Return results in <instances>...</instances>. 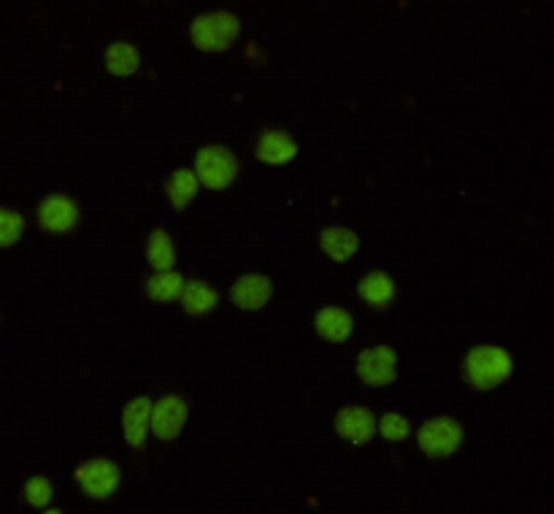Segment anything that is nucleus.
I'll return each instance as SVG.
<instances>
[{
	"label": "nucleus",
	"mask_w": 554,
	"mask_h": 514,
	"mask_svg": "<svg viewBox=\"0 0 554 514\" xmlns=\"http://www.w3.org/2000/svg\"><path fill=\"white\" fill-rule=\"evenodd\" d=\"M511 371H514V360L503 347L482 344L465 355L463 374L468 385H473L476 390H492V387L503 385L511 377Z\"/></svg>",
	"instance_id": "1"
},
{
	"label": "nucleus",
	"mask_w": 554,
	"mask_h": 514,
	"mask_svg": "<svg viewBox=\"0 0 554 514\" xmlns=\"http://www.w3.org/2000/svg\"><path fill=\"white\" fill-rule=\"evenodd\" d=\"M241 33V22L230 11H211L200 14L190 28L192 44L203 52H225Z\"/></svg>",
	"instance_id": "2"
},
{
	"label": "nucleus",
	"mask_w": 554,
	"mask_h": 514,
	"mask_svg": "<svg viewBox=\"0 0 554 514\" xmlns=\"http://www.w3.org/2000/svg\"><path fill=\"white\" fill-rule=\"evenodd\" d=\"M195 176L209 190H228L238 176L236 155L228 147H222V144L203 147L198 157H195Z\"/></svg>",
	"instance_id": "3"
},
{
	"label": "nucleus",
	"mask_w": 554,
	"mask_h": 514,
	"mask_svg": "<svg viewBox=\"0 0 554 514\" xmlns=\"http://www.w3.org/2000/svg\"><path fill=\"white\" fill-rule=\"evenodd\" d=\"M417 439L422 452L430 458H449L463 444V428L452 417H436V420H427L419 428Z\"/></svg>",
	"instance_id": "4"
},
{
	"label": "nucleus",
	"mask_w": 554,
	"mask_h": 514,
	"mask_svg": "<svg viewBox=\"0 0 554 514\" xmlns=\"http://www.w3.org/2000/svg\"><path fill=\"white\" fill-rule=\"evenodd\" d=\"M395 366H398V355H395V349L384 347V344L363 349V352L357 355V377L371 387L392 385L395 377H398Z\"/></svg>",
	"instance_id": "5"
},
{
	"label": "nucleus",
	"mask_w": 554,
	"mask_h": 514,
	"mask_svg": "<svg viewBox=\"0 0 554 514\" xmlns=\"http://www.w3.org/2000/svg\"><path fill=\"white\" fill-rule=\"evenodd\" d=\"M119 479H122L119 466L106 458L87 460V463H82V466L76 469V482L82 485V490L90 498L114 496L119 487Z\"/></svg>",
	"instance_id": "6"
},
{
	"label": "nucleus",
	"mask_w": 554,
	"mask_h": 514,
	"mask_svg": "<svg viewBox=\"0 0 554 514\" xmlns=\"http://www.w3.org/2000/svg\"><path fill=\"white\" fill-rule=\"evenodd\" d=\"M187 414H190V406L182 395H165L152 409V433L163 441L176 439L187 423Z\"/></svg>",
	"instance_id": "7"
},
{
	"label": "nucleus",
	"mask_w": 554,
	"mask_h": 514,
	"mask_svg": "<svg viewBox=\"0 0 554 514\" xmlns=\"http://www.w3.org/2000/svg\"><path fill=\"white\" fill-rule=\"evenodd\" d=\"M38 222L46 233H68L79 222V206L68 195H49L38 206Z\"/></svg>",
	"instance_id": "8"
},
{
	"label": "nucleus",
	"mask_w": 554,
	"mask_h": 514,
	"mask_svg": "<svg viewBox=\"0 0 554 514\" xmlns=\"http://www.w3.org/2000/svg\"><path fill=\"white\" fill-rule=\"evenodd\" d=\"M376 431H379V423L365 406H346L336 414V433L352 444H368Z\"/></svg>",
	"instance_id": "9"
},
{
	"label": "nucleus",
	"mask_w": 554,
	"mask_h": 514,
	"mask_svg": "<svg viewBox=\"0 0 554 514\" xmlns=\"http://www.w3.org/2000/svg\"><path fill=\"white\" fill-rule=\"evenodd\" d=\"M230 298L238 309L255 312L273 298V282L263 274H244L236 285L230 287Z\"/></svg>",
	"instance_id": "10"
},
{
	"label": "nucleus",
	"mask_w": 554,
	"mask_h": 514,
	"mask_svg": "<svg viewBox=\"0 0 554 514\" xmlns=\"http://www.w3.org/2000/svg\"><path fill=\"white\" fill-rule=\"evenodd\" d=\"M152 409L155 404L149 398H133L122 412V433H125V441L136 450L146 444V433L152 428Z\"/></svg>",
	"instance_id": "11"
},
{
	"label": "nucleus",
	"mask_w": 554,
	"mask_h": 514,
	"mask_svg": "<svg viewBox=\"0 0 554 514\" xmlns=\"http://www.w3.org/2000/svg\"><path fill=\"white\" fill-rule=\"evenodd\" d=\"M298 155V144L290 133L284 130H265L257 141V160H263L268 166H284Z\"/></svg>",
	"instance_id": "12"
},
{
	"label": "nucleus",
	"mask_w": 554,
	"mask_h": 514,
	"mask_svg": "<svg viewBox=\"0 0 554 514\" xmlns=\"http://www.w3.org/2000/svg\"><path fill=\"white\" fill-rule=\"evenodd\" d=\"M317 333L322 339L333 341V344H341L352 336L355 331V320H352V314L344 312L341 306H325L322 312L317 314Z\"/></svg>",
	"instance_id": "13"
},
{
	"label": "nucleus",
	"mask_w": 554,
	"mask_h": 514,
	"mask_svg": "<svg viewBox=\"0 0 554 514\" xmlns=\"http://www.w3.org/2000/svg\"><path fill=\"white\" fill-rule=\"evenodd\" d=\"M319 244H322V249H325V255L330 257V260H336V263L352 260V257L357 255V249H360L357 233H352L349 228H338V225L322 230Z\"/></svg>",
	"instance_id": "14"
},
{
	"label": "nucleus",
	"mask_w": 554,
	"mask_h": 514,
	"mask_svg": "<svg viewBox=\"0 0 554 514\" xmlns=\"http://www.w3.org/2000/svg\"><path fill=\"white\" fill-rule=\"evenodd\" d=\"M217 303H219L217 290H214L211 285H206V282H200V279H192V282H187V287H184L182 306H184V312L192 314V317H203V314H209Z\"/></svg>",
	"instance_id": "15"
},
{
	"label": "nucleus",
	"mask_w": 554,
	"mask_h": 514,
	"mask_svg": "<svg viewBox=\"0 0 554 514\" xmlns=\"http://www.w3.org/2000/svg\"><path fill=\"white\" fill-rule=\"evenodd\" d=\"M357 293H360V298L365 303H371V306H390L395 301V282L384 271H371L360 282Z\"/></svg>",
	"instance_id": "16"
},
{
	"label": "nucleus",
	"mask_w": 554,
	"mask_h": 514,
	"mask_svg": "<svg viewBox=\"0 0 554 514\" xmlns=\"http://www.w3.org/2000/svg\"><path fill=\"white\" fill-rule=\"evenodd\" d=\"M198 176L190 168H179V171H173V176L168 179V198H171L173 209H187L192 201H195V195H198Z\"/></svg>",
	"instance_id": "17"
},
{
	"label": "nucleus",
	"mask_w": 554,
	"mask_h": 514,
	"mask_svg": "<svg viewBox=\"0 0 554 514\" xmlns=\"http://www.w3.org/2000/svg\"><path fill=\"white\" fill-rule=\"evenodd\" d=\"M184 287H187V282H184L182 274H176V271H163V274H155L149 282H146V295L157 303L182 301Z\"/></svg>",
	"instance_id": "18"
},
{
	"label": "nucleus",
	"mask_w": 554,
	"mask_h": 514,
	"mask_svg": "<svg viewBox=\"0 0 554 514\" xmlns=\"http://www.w3.org/2000/svg\"><path fill=\"white\" fill-rule=\"evenodd\" d=\"M141 65V55L138 49L128 41H117L106 49V68L114 76H133Z\"/></svg>",
	"instance_id": "19"
},
{
	"label": "nucleus",
	"mask_w": 554,
	"mask_h": 514,
	"mask_svg": "<svg viewBox=\"0 0 554 514\" xmlns=\"http://www.w3.org/2000/svg\"><path fill=\"white\" fill-rule=\"evenodd\" d=\"M146 257L152 268H157V274L163 271H173V263H176V249H173L171 236L165 233L163 228H157L152 236H149V244H146Z\"/></svg>",
	"instance_id": "20"
},
{
	"label": "nucleus",
	"mask_w": 554,
	"mask_h": 514,
	"mask_svg": "<svg viewBox=\"0 0 554 514\" xmlns=\"http://www.w3.org/2000/svg\"><path fill=\"white\" fill-rule=\"evenodd\" d=\"M25 233V217L11 209H0V247H14Z\"/></svg>",
	"instance_id": "21"
},
{
	"label": "nucleus",
	"mask_w": 554,
	"mask_h": 514,
	"mask_svg": "<svg viewBox=\"0 0 554 514\" xmlns=\"http://www.w3.org/2000/svg\"><path fill=\"white\" fill-rule=\"evenodd\" d=\"M52 482L46 477H30L28 482H25V498H28L30 506H46L49 501H52Z\"/></svg>",
	"instance_id": "22"
},
{
	"label": "nucleus",
	"mask_w": 554,
	"mask_h": 514,
	"mask_svg": "<svg viewBox=\"0 0 554 514\" xmlns=\"http://www.w3.org/2000/svg\"><path fill=\"white\" fill-rule=\"evenodd\" d=\"M379 433H382L387 441H403L409 436V420L403 417V414H384L382 420H379Z\"/></svg>",
	"instance_id": "23"
},
{
	"label": "nucleus",
	"mask_w": 554,
	"mask_h": 514,
	"mask_svg": "<svg viewBox=\"0 0 554 514\" xmlns=\"http://www.w3.org/2000/svg\"><path fill=\"white\" fill-rule=\"evenodd\" d=\"M44 514H63V512H60V509H49V512H44Z\"/></svg>",
	"instance_id": "24"
}]
</instances>
